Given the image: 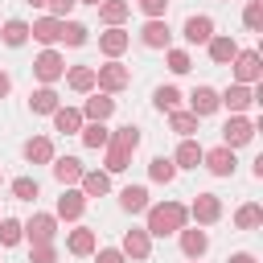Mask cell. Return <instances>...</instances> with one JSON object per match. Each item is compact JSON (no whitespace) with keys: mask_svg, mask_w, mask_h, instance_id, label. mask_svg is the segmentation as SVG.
Returning a JSON list of instances; mask_svg holds the SVG:
<instances>
[{"mask_svg":"<svg viewBox=\"0 0 263 263\" xmlns=\"http://www.w3.org/2000/svg\"><path fill=\"white\" fill-rule=\"evenodd\" d=\"M168 127H173V132H177V136L185 140V136H193V132H197V115H193V111H181V107H177V111H168Z\"/></svg>","mask_w":263,"mask_h":263,"instance_id":"e575fe53","label":"cell"},{"mask_svg":"<svg viewBox=\"0 0 263 263\" xmlns=\"http://www.w3.org/2000/svg\"><path fill=\"white\" fill-rule=\"evenodd\" d=\"M152 107L156 111H177L181 107V90L177 86H156L152 90Z\"/></svg>","mask_w":263,"mask_h":263,"instance_id":"d590c367","label":"cell"},{"mask_svg":"<svg viewBox=\"0 0 263 263\" xmlns=\"http://www.w3.org/2000/svg\"><path fill=\"white\" fill-rule=\"evenodd\" d=\"M132 164V152H123V148H115V144H107V156H103V168L107 173H123Z\"/></svg>","mask_w":263,"mask_h":263,"instance_id":"8d00e7d4","label":"cell"},{"mask_svg":"<svg viewBox=\"0 0 263 263\" xmlns=\"http://www.w3.org/2000/svg\"><path fill=\"white\" fill-rule=\"evenodd\" d=\"M29 263H58V247H53V242H33Z\"/></svg>","mask_w":263,"mask_h":263,"instance_id":"b9f144b4","label":"cell"},{"mask_svg":"<svg viewBox=\"0 0 263 263\" xmlns=\"http://www.w3.org/2000/svg\"><path fill=\"white\" fill-rule=\"evenodd\" d=\"M37 193H41V189H37L33 177H16V181H12V197H16V201H33Z\"/></svg>","mask_w":263,"mask_h":263,"instance_id":"60d3db41","label":"cell"},{"mask_svg":"<svg viewBox=\"0 0 263 263\" xmlns=\"http://www.w3.org/2000/svg\"><path fill=\"white\" fill-rule=\"evenodd\" d=\"M136 4H140V12H144L148 21H152V16H164V12H168V0H136Z\"/></svg>","mask_w":263,"mask_h":263,"instance_id":"ee69618b","label":"cell"},{"mask_svg":"<svg viewBox=\"0 0 263 263\" xmlns=\"http://www.w3.org/2000/svg\"><path fill=\"white\" fill-rule=\"evenodd\" d=\"M226 263H255V255H247V251H238V255H230Z\"/></svg>","mask_w":263,"mask_h":263,"instance_id":"7dc6e473","label":"cell"},{"mask_svg":"<svg viewBox=\"0 0 263 263\" xmlns=\"http://www.w3.org/2000/svg\"><path fill=\"white\" fill-rule=\"evenodd\" d=\"M205 45H210V62H214V66H230V62H234V53H238V41H234V37H226V33H222V37L214 33Z\"/></svg>","mask_w":263,"mask_h":263,"instance_id":"2e32d148","label":"cell"},{"mask_svg":"<svg viewBox=\"0 0 263 263\" xmlns=\"http://www.w3.org/2000/svg\"><path fill=\"white\" fill-rule=\"evenodd\" d=\"M78 185H82V193H86V197H103V193L111 189V173H107V168H103V173H99V168H90V173H82V181H78Z\"/></svg>","mask_w":263,"mask_h":263,"instance_id":"83f0119b","label":"cell"},{"mask_svg":"<svg viewBox=\"0 0 263 263\" xmlns=\"http://www.w3.org/2000/svg\"><path fill=\"white\" fill-rule=\"evenodd\" d=\"M201 152H205V148H201L193 136H185V140L177 144V152H173V164H177V168H197V164H201Z\"/></svg>","mask_w":263,"mask_h":263,"instance_id":"44dd1931","label":"cell"},{"mask_svg":"<svg viewBox=\"0 0 263 263\" xmlns=\"http://www.w3.org/2000/svg\"><path fill=\"white\" fill-rule=\"evenodd\" d=\"M111 111H115V99L107 95V90H99V95H90L86 99V107H82V119H111Z\"/></svg>","mask_w":263,"mask_h":263,"instance_id":"603a6c76","label":"cell"},{"mask_svg":"<svg viewBox=\"0 0 263 263\" xmlns=\"http://www.w3.org/2000/svg\"><path fill=\"white\" fill-rule=\"evenodd\" d=\"M8 90H12V78H8V74H4V70H0V99H4V95H8Z\"/></svg>","mask_w":263,"mask_h":263,"instance_id":"c3c4849f","label":"cell"},{"mask_svg":"<svg viewBox=\"0 0 263 263\" xmlns=\"http://www.w3.org/2000/svg\"><path fill=\"white\" fill-rule=\"evenodd\" d=\"M127 45H132V33H123L119 25H111L107 33H99V49H103L107 58H119V53H123Z\"/></svg>","mask_w":263,"mask_h":263,"instance_id":"ac0fdd59","label":"cell"},{"mask_svg":"<svg viewBox=\"0 0 263 263\" xmlns=\"http://www.w3.org/2000/svg\"><path fill=\"white\" fill-rule=\"evenodd\" d=\"M95 8H99V16H103V25H107V29H111V25H123V21H127V12H132V4H127V0H99Z\"/></svg>","mask_w":263,"mask_h":263,"instance_id":"484cf974","label":"cell"},{"mask_svg":"<svg viewBox=\"0 0 263 263\" xmlns=\"http://www.w3.org/2000/svg\"><path fill=\"white\" fill-rule=\"evenodd\" d=\"M189 218H193L197 226H214V222L222 218V197H218V193H197L193 205H189Z\"/></svg>","mask_w":263,"mask_h":263,"instance_id":"277c9868","label":"cell"},{"mask_svg":"<svg viewBox=\"0 0 263 263\" xmlns=\"http://www.w3.org/2000/svg\"><path fill=\"white\" fill-rule=\"evenodd\" d=\"M33 74H37L45 86H53V82L66 74V62H62V53H58L53 45H49V49H41V53H37V62H33Z\"/></svg>","mask_w":263,"mask_h":263,"instance_id":"3957f363","label":"cell"},{"mask_svg":"<svg viewBox=\"0 0 263 263\" xmlns=\"http://www.w3.org/2000/svg\"><path fill=\"white\" fill-rule=\"evenodd\" d=\"M234 226H238V230H255V226H263V205H255V201L238 205V210H234Z\"/></svg>","mask_w":263,"mask_h":263,"instance_id":"d6a6232c","label":"cell"},{"mask_svg":"<svg viewBox=\"0 0 263 263\" xmlns=\"http://www.w3.org/2000/svg\"><path fill=\"white\" fill-rule=\"evenodd\" d=\"M230 66H234V82H247V86H255V82H259V74H263V62H259V53H255V49H238Z\"/></svg>","mask_w":263,"mask_h":263,"instance_id":"5b68a950","label":"cell"},{"mask_svg":"<svg viewBox=\"0 0 263 263\" xmlns=\"http://www.w3.org/2000/svg\"><path fill=\"white\" fill-rule=\"evenodd\" d=\"M95 247H99V238H95V230H90V226H78V230H70V238H66V251H70V255H78V259L95 255Z\"/></svg>","mask_w":263,"mask_h":263,"instance_id":"e0dca14e","label":"cell"},{"mask_svg":"<svg viewBox=\"0 0 263 263\" xmlns=\"http://www.w3.org/2000/svg\"><path fill=\"white\" fill-rule=\"evenodd\" d=\"M0 41H4V45H12V49H16V45H25V41H29V25H25V21H16V16H12V21H4V25H0Z\"/></svg>","mask_w":263,"mask_h":263,"instance_id":"836d02e7","label":"cell"},{"mask_svg":"<svg viewBox=\"0 0 263 263\" xmlns=\"http://www.w3.org/2000/svg\"><path fill=\"white\" fill-rule=\"evenodd\" d=\"M58 107H62V99H58L53 86H37V90L29 95V111H33V115H53Z\"/></svg>","mask_w":263,"mask_h":263,"instance_id":"ffe728a7","label":"cell"},{"mask_svg":"<svg viewBox=\"0 0 263 263\" xmlns=\"http://www.w3.org/2000/svg\"><path fill=\"white\" fill-rule=\"evenodd\" d=\"M29 37H37V41L49 49V45H58V41H62V21H58V16H41V21H33V25H29Z\"/></svg>","mask_w":263,"mask_h":263,"instance_id":"9a60e30c","label":"cell"},{"mask_svg":"<svg viewBox=\"0 0 263 263\" xmlns=\"http://www.w3.org/2000/svg\"><path fill=\"white\" fill-rule=\"evenodd\" d=\"M251 136H255V123L242 119V115H230L226 127H222V144L226 148H242V144H251Z\"/></svg>","mask_w":263,"mask_h":263,"instance_id":"ba28073f","label":"cell"},{"mask_svg":"<svg viewBox=\"0 0 263 263\" xmlns=\"http://www.w3.org/2000/svg\"><path fill=\"white\" fill-rule=\"evenodd\" d=\"M251 103H255V86H247V82H230L218 95V107H230V115H242Z\"/></svg>","mask_w":263,"mask_h":263,"instance_id":"8992f818","label":"cell"},{"mask_svg":"<svg viewBox=\"0 0 263 263\" xmlns=\"http://www.w3.org/2000/svg\"><path fill=\"white\" fill-rule=\"evenodd\" d=\"M53 132H62V136L82 132V111H78V107H58V111H53Z\"/></svg>","mask_w":263,"mask_h":263,"instance_id":"d4e9b609","label":"cell"},{"mask_svg":"<svg viewBox=\"0 0 263 263\" xmlns=\"http://www.w3.org/2000/svg\"><path fill=\"white\" fill-rule=\"evenodd\" d=\"M189 66H193V58L185 49H168V70L173 74H189Z\"/></svg>","mask_w":263,"mask_h":263,"instance_id":"7bdbcfd3","label":"cell"},{"mask_svg":"<svg viewBox=\"0 0 263 263\" xmlns=\"http://www.w3.org/2000/svg\"><path fill=\"white\" fill-rule=\"evenodd\" d=\"M29 4H33V8H41V4H45V0H29Z\"/></svg>","mask_w":263,"mask_h":263,"instance_id":"681fc988","label":"cell"},{"mask_svg":"<svg viewBox=\"0 0 263 263\" xmlns=\"http://www.w3.org/2000/svg\"><path fill=\"white\" fill-rule=\"evenodd\" d=\"M148 214V234H156V238H168V234H177L185 222H189V210L181 205V201H160V205H148L144 210Z\"/></svg>","mask_w":263,"mask_h":263,"instance_id":"6da1fadb","label":"cell"},{"mask_svg":"<svg viewBox=\"0 0 263 263\" xmlns=\"http://www.w3.org/2000/svg\"><path fill=\"white\" fill-rule=\"evenodd\" d=\"M201 164H205L214 177H234V168H238V160H234V148H226V144H218V148L201 152Z\"/></svg>","mask_w":263,"mask_h":263,"instance_id":"52a82bcc","label":"cell"},{"mask_svg":"<svg viewBox=\"0 0 263 263\" xmlns=\"http://www.w3.org/2000/svg\"><path fill=\"white\" fill-rule=\"evenodd\" d=\"M127 82H132V70H127V66H119L115 58H111L107 66H95V86H99V90H107V95H119Z\"/></svg>","mask_w":263,"mask_h":263,"instance_id":"7a4b0ae2","label":"cell"},{"mask_svg":"<svg viewBox=\"0 0 263 263\" xmlns=\"http://www.w3.org/2000/svg\"><path fill=\"white\" fill-rule=\"evenodd\" d=\"M25 160H29V164H49V160H53V140H49V136L25 140Z\"/></svg>","mask_w":263,"mask_h":263,"instance_id":"cb8c5ba5","label":"cell"},{"mask_svg":"<svg viewBox=\"0 0 263 263\" xmlns=\"http://www.w3.org/2000/svg\"><path fill=\"white\" fill-rule=\"evenodd\" d=\"M0 181H4V173H0Z\"/></svg>","mask_w":263,"mask_h":263,"instance_id":"f5cc1de1","label":"cell"},{"mask_svg":"<svg viewBox=\"0 0 263 263\" xmlns=\"http://www.w3.org/2000/svg\"><path fill=\"white\" fill-rule=\"evenodd\" d=\"M86 25H78V21H62V41L66 45H86Z\"/></svg>","mask_w":263,"mask_h":263,"instance_id":"f35d334b","label":"cell"},{"mask_svg":"<svg viewBox=\"0 0 263 263\" xmlns=\"http://www.w3.org/2000/svg\"><path fill=\"white\" fill-rule=\"evenodd\" d=\"M78 4H99V0H78Z\"/></svg>","mask_w":263,"mask_h":263,"instance_id":"f907efd6","label":"cell"},{"mask_svg":"<svg viewBox=\"0 0 263 263\" xmlns=\"http://www.w3.org/2000/svg\"><path fill=\"white\" fill-rule=\"evenodd\" d=\"M66 82H70V90L90 95V90H95V66H74V70L66 74Z\"/></svg>","mask_w":263,"mask_h":263,"instance_id":"f546056e","label":"cell"},{"mask_svg":"<svg viewBox=\"0 0 263 263\" xmlns=\"http://www.w3.org/2000/svg\"><path fill=\"white\" fill-rule=\"evenodd\" d=\"M82 210H86V193H82V189H70V185H62V197H58V218H66V222H78V218H82Z\"/></svg>","mask_w":263,"mask_h":263,"instance_id":"30bf717a","label":"cell"},{"mask_svg":"<svg viewBox=\"0 0 263 263\" xmlns=\"http://www.w3.org/2000/svg\"><path fill=\"white\" fill-rule=\"evenodd\" d=\"M168 37H173V33H168V21H164V16H152V21L140 29V41H144L148 49H168Z\"/></svg>","mask_w":263,"mask_h":263,"instance_id":"7c38bea8","label":"cell"},{"mask_svg":"<svg viewBox=\"0 0 263 263\" xmlns=\"http://www.w3.org/2000/svg\"><path fill=\"white\" fill-rule=\"evenodd\" d=\"M140 140H144V136H140V127L123 123V127H115V132H111V140H107V144H115V148H123V152H136V148H140Z\"/></svg>","mask_w":263,"mask_h":263,"instance_id":"4dcf8cb0","label":"cell"},{"mask_svg":"<svg viewBox=\"0 0 263 263\" xmlns=\"http://www.w3.org/2000/svg\"><path fill=\"white\" fill-rule=\"evenodd\" d=\"M119 205H123L127 214H144V210H148V189H144V185H127V189L119 193Z\"/></svg>","mask_w":263,"mask_h":263,"instance_id":"f1b7e54d","label":"cell"},{"mask_svg":"<svg viewBox=\"0 0 263 263\" xmlns=\"http://www.w3.org/2000/svg\"><path fill=\"white\" fill-rule=\"evenodd\" d=\"M49 4V16H58V21H66V12L78 4V0H45Z\"/></svg>","mask_w":263,"mask_h":263,"instance_id":"f6af8a7d","label":"cell"},{"mask_svg":"<svg viewBox=\"0 0 263 263\" xmlns=\"http://www.w3.org/2000/svg\"><path fill=\"white\" fill-rule=\"evenodd\" d=\"M49 164H53V177H58V185H78V181H82V173H86L78 156H53Z\"/></svg>","mask_w":263,"mask_h":263,"instance_id":"4fadbf2b","label":"cell"},{"mask_svg":"<svg viewBox=\"0 0 263 263\" xmlns=\"http://www.w3.org/2000/svg\"><path fill=\"white\" fill-rule=\"evenodd\" d=\"M82 144L86 148H107V140H111V127L103 123V119H90V123H82Z\"/></svg>","mask_w":263,"mask_h":263,"instance_id":"4316f807","label":"cell"},{"mask_svg":"<svg viewBox=\"0 0 263 263\" xmlns=\"http://www.w3.org/2000/svg\"><path fill=\"white\" fill-rule=\"evenodd\" d=\"M242 25H247L251 33L263 29V0H247V8H242Z\"/></svg>","mask_w":263,"mask_h":263,"instance_id":"ab89813d","label":"cell"},{"mask_svg":"<svg viewBox=\"0 0 263 263\" xmlns=\"http://www.w3.org/2000/svg\"><path fill=\"white\" fill-rule=\"evenodd\" d=\"M177 234H181V251H185V259H201V255L210 251V234H205L201 226H193V230L181 226Z\"/></svg>","mask_w":263,"mask_h":263,"instance_id":"5bb4252c","label":"cell"},{"mask_svg":"<svg viewBox=\"0 0 263 263\" xmlns=\"http://www.w3.org/2000/svg\"><path fill=\"white\" fill-rule=\"evenodd\" d=\"M189 111H193L197 119L214 115V111H218V90H214V86H197V90L189 95Z\"/></svg>","mask_w":263,"mask_h":263,"instance_id":"d6986e66","label":"cell"},{"mask_svg":"<svg viewBox=\"0 0 263 263\" xmlns=\"http://www.w3.org/2000/svg\"><path fill=\"white\" fill-rule=\"evenodd\" d=\"M189 263H197V259H189Z\"/></svg>","mask_w":263,"mask_h":263,"instance_id":"816d5d0a","label":"cell"},{"mask_svg":"<svg viewBox=\"0 0 263 263\" xmlns=\"http://www.w3.org/2000/svg\"><path fill=\"white\" fill-rule=\"evenodd\" d=\"M148 177H152L156 185H168V181L177 177V164H173V156H152V160H148Z\"/></svg>","mask_w":263,"mask_h":263,"instance_id":"1f68e13d","label":"cell"},{"mask_svg":"<svg viewBox=\"0 0 263 263\" xmlns=\"http://www.w3.org/2000/svg\"><path fill=\"white\" fill-rule=\"evenodd\" d=\"M21 238H25V226H21L16 218H0V242H4V247H16Z\"/></svg>","mask_w":263,"mask_h":263,"instance_id":"74e56055","label":"cell"},{"mask_svg":"<svg viewBox=\"0 0 263 263\" xmlns=\"http://www.w3.org/2000/svg\"><path fill=\"white\" fill-rule=\"evenodd\" d=\"M95 263H123V251H119V247H103Z\"/></svg>","mask_w":263,"mask_h":263,"instance_id":"bcb514c9","label":"cell"},{"mask_svg":"<svg viewBox=\"0 0 263 263\" xmlns=\"http://www.w3.org/2000/svg\"><path fill=\"white\" fill-rule=\"evenodd\" d=\"M119 251H123V259H136V263H144V259L152 255V234H148V230H127Z\"/></svg>","mask_w":263,"mask_h":263,"instance_id":"8fae6325","label":"cell"},{"mask_svg":"<svg viewBox=\"0 0 263 263\" xmlns=\"http://www.w3.org/2000/svg\"><path fill=\"white\" fill-rule=\"evenodd\" d=\"M53 234H58V218H53V214H33V218L25 222L29 247H33V242H53Z\"/></svg>","mask_w":263,"mask_h":263,"instance_id":"9c48e42d","label":"cell"},{"mask_svg":"<svg viewBox=\"0 0 263 263\" xmlns=\"http://www.w3.org/2000/svg\"><path fill=\"white\" fill-rule=\"evenodd\" d=\"M181 33H185V41H189V45H205V41L214 37V21H210V16H189Z\"/></svg>","mask_w":263,"mask_h":263,"instance_id":"7402d4cb","label":"cell"}]
</instances>
